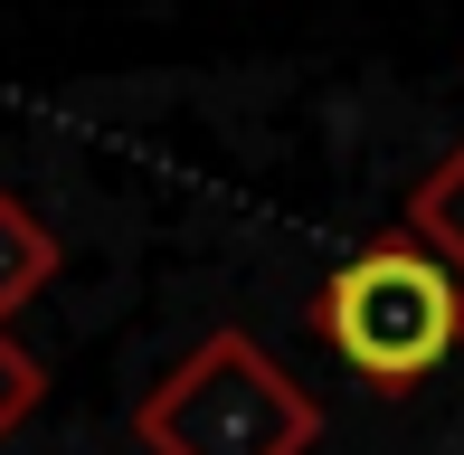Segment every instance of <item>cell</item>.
I'll list each match as a JSON object with an SVG mask.
<instances>
[{"label":"cell","instance_id":"3957f363","mask_svg":"<svg viewBox=\"0 0 464 455\" xmlns=\"http://www.w3.org/2000/svg\"><path fill=\"white\" fill-rule=\"evenodd\" d=\"M48 276H57V228L38 218L19 190H0V323H10Z\"/></svg>","mask_w":464,"mask_h":455},{"label":"cell","instance_id":"7a4b0ae2","mask_svg":"<svg viewBox=\"0 0 464 455\" xmlns=\"http://www.w3.org/2000/svg\"><path fill=\"white\" fill-rule=\"evenodd\" d=\"M133 437L152 455H313L323 408L266 361V342L208 333L171 380L133 408Z\"/></svg>","mask_w":464,"mask_h":455},{"label":"cell","instance_id":"5b68a950","mask_svg":"<svg viewBox=\"0 0 464 455\" xmlns=\"http://www.w3.org/2000/svg\"><path fill=\"white\" fill-rule=\"evenodd\" d=\"M38 399H48V380H38V351L0 323V446L19 437V427L38 418Z\"/></svg>","mask_w":464,"mask_h":455},{"label":"cell","instance_id":"277c9868","mask_svg":"<svg viewBox=\"0 0 464 455\" xmlns=\"http://www.w3.org/2000/svg\"><path fill=\"white\" fill-rule=\"evenodd\" d=\"M408 237H427L436 257L464 276V142H455V152H446V161H436V171L408 190Z\"/></svg>","mask_w":464,"mask_h":455},{"label":"cell","instance_id":"6da1fadb","mask_svg":"<svg viewBox=\"0 0 464 455\" xmlns=\"http://www.w3.org/2000/svg\"><path fill=\"white\" fill-rule=\"evenodd\" d=\"M313 333L332 342V361L361 370L379 399H408L417 380H436V361L464 342V276L436 257L427 237H370L361 257H342L313 285Z\"/></svg>","mask_w":464,"mask_h":455}]
</instances>
